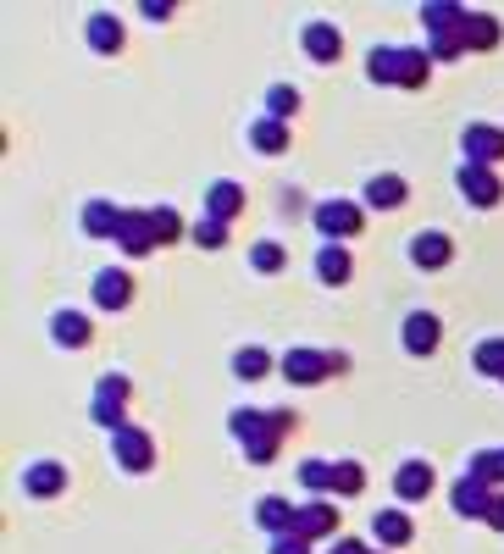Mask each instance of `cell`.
Returning a JSON list of instances; mask_svg holds the SVG:
<instances>
[{
    "instance_id": "obj_13",
    "label": "cell",
    "mask_w": 504,
    "mask_h": 554,
    "mask_svg": "<svg viewBox=\"0 0 504 554\" xmlns=\"http://www.w3.org/2000/svg\"><path fill=\"white\" fill-rule=\"evenodd\" d=\"M84 39H89V50H100V56H117V50L128 45V28H122L117 12H89Z\"/></svg>"
},
{
    "instance_id": "obj_12",
    "label": "cell",
    "mask_w": 504,
    "mask_h": 554,
    "mask_svg": "<svg viewBox=\"0 0 504 554\" xmlns=\"http://www.w3.org/2000/svg\"><path fill=\"white\" fill-rule=\"evenodd\" d=\"M399 338H405L410 355H432L438 350V338H444V322H438L432 311H410L405 322H399Z\"/></svg>"
},
{
    "instance_id": "obj_28",
    "label": "cell",
    "mask_w": 504,
    "mask_h": 554,
    "mask_svg": "<svg viewBox=\"0 0 504 554\" xmlns=\"http://www.w3.org/2000/svg\"><path fill=\"white\" fill-rule=\"evenodd\" d=\"M117 228H122V211L111 200H89L84 205V233L89 239H117Z\"/></svg>"
},
{
    "instance_id": "obj_24",
    "label": "cell",
    "mask_w": 504,
    "mask_h": 554,
    "mask_svg": "<svg viewBox=\"0 0 504 554\" xmlns=\"http://www.w3.org/2000/svg\"><path fill=\"white\" fill-rule=\"evenodd\" d=\"M372 538L383 543V549H405V543L416 538V521H410L405 510H377V516H372Z\"/></svg>"
},
{
    "instance_id": "obj_5",
    "label": "cell",
    "mask_w": 504,
    "mask_h": 554,
    "mask_svg": "<svg viewBox=\"0 0 504 554\" xmlns=\"http://www.w3.org/2000/svg\"><path fill=\"white\" fill-rule=\"evenodd\" d=\"M294 422H300L294 410H233L228 433L239 438V444H255V438H288Z\"/></svg>"
},
{
    "instance_id": "obj_2",
    "label": "cell",
    "mask_w": 504,
    "mask_h": 554,
    "mask_svg": "<svg viewBox=\"0 0 504 554\" xmlns=\"http://www.w3.org/2000/svg\"><path fill=\"white\" fill-rule=\"evenodd\" d=\"M277 372L288 377V383H327V377H344L349 372V355L344 350H305V344H294V350H283V361H277Z\"/></svg>"
},
{
    "instance_id": "obj_31",
    "label": "cell",
    "mask_w": 504,
    "mask_h": 554,
    "mask_svg": "<svg viewBox=\"0 0 504 554\" xmlns=\"http://www.w3.org/2000/svg\"><path fill=\"white\" fill-rule=\"evenodd\" d=\"M366 488V466L360 460H333V499H355Z\"/></svg>"
},
{
    "instance_id": "obj_21",
    "label": "cell",
    "mask_w": 504,
    "mask_h": 554,
    "mask_svg": "<svg viewBox=\"0 0 504 554\" xmlns=\"http://www.w3.org/2000/svg\"><path fill=\"white\" fill-rule=\"evenodd\" d=\"M244 211V183H233V178H216L211 189H205V217H216V222H233Z\"/></svg>"
},
{
    "instance_id": "obj_14",
    "label": "cell",
    "mask_w": 504,
    "mask_h": 554,
    "mask_svg": "<svg viewBox=\"0 0 504 554\" xmlns=\"http://www.w3.org/2000/svg\"><path fill=\"white\" fill-rule=\"evenodd\" d=\"M23 494H28V499H56V494H67V466H61V460H34V466L23 471Z\"/></svg>"
},
{
    "instance_id": "obj_34",
    "label": "cell",
    "mask_w": 504,
    "mask_h": 554,
    "mask_svg": "<svg viewBox=\"0 0 504 554\" xmlns=\"http://www.w3.org/2000/svg\"><path fill=\"white\" fill-rule=\"evenodd\" d=\"M300 482H305V494L333 499V460H305V466H300Z\"/></svg>"
},
{
    "instance_id": "obj_36",
    "label": "cell",
    "mask_w": 504,
    "mask_h": 554,
    "mask_svg": "<svg viewBox=\"0 0 504 554\" xmlns=\"http://www.w3.org/2000/svg\"><path fill=\"white\" fill-rule=\"evenodd\" d=\"M250 266L255 272H283L288 266V250L277 239H261V244H250Z\"/></svg>"
},
{
    "instance_id": "obj_16",
    "label": "cell",
    "mask_w": 504,
    "mask_h": 554,
    "mask_svg": "<svg viewBox=\"0 0 504 554\" xmlns=\"http://www.w3.org/2000/svg\"><path fill=\"white\" fill-rule=\"evenodd\" d=\"M360 200L372 205V211H399V205L410 200V183L399 178V172H377V178L360 189Z\"/></svg>"
},
{
    "instance_id": "obj_39",
    "label": "cell",
    "mask_w": 504,
    "mask_h": 554,
    "mask_svg": "<svg viewBox=\"0 0 504 554\" xmlns=\"http://www.w3.org/2000/svg\"><path fill=\"white\" fill-rule=\"evenodd\" d=\"M272 554H311V538H300V532H283V538H272Z\"/></svg>"
},
{
    "instance_id": "obj_17",
    "label": "cell",
    "mask_w": 504,
    "mask_h": 554,
    "mask_svg": "<svg viewBox=\"0 0 504 554\" xmlns=\"http://www.w3.org/2000/svg\"><path fill=\"white\" fill-rule=\"evenodd\" d=\"M294 532H300V538H333L338 532V510H333V499H311V505L305 510H294Z\"/></svg>"
},
{
    "instance_id": "obj_32",
    "label": "cell",
    "mask_w": 504,
    "mask_h": 554,
    "mask_svg": "<svg viewBox=\"0 0 504 554\" xmlns=\"http://www.w3.org/2000/svg\"><path fill=\"white\" fill-rule=\"evenodd\" d=\"M471 366H477L482 377H499L504 383V338H482L477 350H471Z\"/></svg>"
},
{
    "instance_id": "obj_4",
    "label": "cell",
    "mask_w": 504,
    "mask_h": 554,
    "mask_svg": "<svg viewBox=\"0 0 504 554\" xmlns=\"http://www.w3.org/2000/svg\"><path fill=\"white\" fill-rule=\"evenodd\" d=\"M128 399H133V377L106 372L95 399H89V422H100L106 433H122V427H128Z\"/></svg>"
},
{
    "instance_id": "obj_19",
    "label": "cell",
    "mask_w": 504,
    "mask_h": 554,
    "mask_svg": "<svg viewBox=\"0 0 504 554\" xmlns=\"http://www.w3.org/2000/svg\"><path fill=\"white\" fill-rule=\"evenodd\" d=\"M300 45H305V56H311V61H322V67H333V61L344 56V34H338L333 23H305Z\"/></svg>"
},
{
    "instance_id": "obj_7",
    "label": "cell",
    "mask_w": 504,
    "mask_h": 554,
    "mask_svg": "<svg viewBox=\"0 0 504 554\" xmlns=\"http://www.w3.org/2000/svg\"><path fill=\"white\" fill-rule=\"evenodd\" d=\"M455 183H460V194H466L471 205H482V211L504 200V178H499V167H471V161H460Z\"/></svg>"
},
{
    "instance_id": "obj_22",
    "label": "cell",
    "mask_w": 504,
    "mask_h": 554,
    "mask_svg": "<svg viewBox=\"0 0 504 554\" xmlns=\"http://www.w3.org/2000/svg\"><path fill=\"white\" fill-rule=\"evenodd\" d=\"M50 338H56L61 350H84L89 338H95V322L84 311H56L50 316Z\"/></svg>"
},
{
    "instance_id": "obj_38",
    "label": "cell",
    "mask_w": 504,
    "mask_h": 554,
    "mask_svg": "<svg viewBox=\"0 0 504 554\" xmlns=\"http://www.w3.org/2000/svg\"><path fill=\"white\" fill-rule=\"evenodd\" d=\"M277 449H283V438H255V444H244V460L250 466H272Z\"/></svg>"
},
{
    "instance_id": "obj_41",
    "label": "cell",
    "mask_w": 504,
    "mask_h": 554,
    "mask_svg": "<svg viewBox=\"0 0 504 554\" xmlns=\"http://www.w3.org/2000/svg\"><path fill=\"white\" fill-rule=\"evenodd\" d=\"M333 554H377V549H372V543H360V538H338Z\"/></svg>"
},
{
    "instance_id": "obj_8",
    "label": "cell",
    "mask_w": 504,
    "mask_h": 554,
    "mask_svg": "<svg viewBox=\"0 0 504 554\" xmlns=\"http://www.w3.org/2000/svg\"><path fill=\"white\" fill-rule=\"evenodd\" d=\"M460 150H466L471 167H499L504 161V128H493V122H471V128L460 133Z\"/></svg>"
},
{
    "instance_id": "obj_10",
    "label": "cell",
    "mask_w": 504,
    "mask_h": 554,
    "mask_svg": "<svg viewBox=\"0 0 504 554\" xmlns=\"http://www.w3.org/2000/svg\"><path fill=\"white\" fill-rule=\"evenodd\" d=\"M493 494H499V488H488V482H477V477L466 471V477L449 488V505H455V516H466V521H488Z\"/></svg>"
},
{
    "instance_id": "obj_15",
    "label": "cell",
    "mask_w": 504,
    "mask_h": 554,
    "mask_svg": "<svg viewBox=\"0 0 504 554\" xmlns=\"http://www.w3.org/2000/svg\"><path fill=\"white\" fill-rule=\"evenodd\" d=\"M117 244L122 255H133V261H144V255L156 250V233H150V217L144 211H122V228H117Z\"/></svg>"
},
{
    "instance_id": "obj_27",
    "label": "cell",
    "mask_w": 504,
    "mask_h": 554,
    "mask_svg": "<svg viewBox=\"0 0 504 554\" xmlns=\"http://www.w3.org/2000/svg\"><path fill=\"white\" fill-rule=\"evenodd\" d=\"M250 145H255V156H283L288 150V122H277V117H255L250 122Z\"/></svg>"
},
{
    "instance_id": "obj_20",
    "label": "cell",
    "mask_w": 504,
    "mask_h": 554,
    "mask_svg": "<svg viewBox=\"0 0 504 554\" xmlns=\"http://www.w3.org/2000/svg\"><path fill=\"white\" fill-rule=\"evenodd\" d=\"M432 482H438V477H432L427 460H405V466L394 471V494L405 499V505H421V499L432 494Z\"/></svg>"
},
{
    "instance_id": "obj_18",
    "label": "cell",
    "mask_w": 504,
    "mask_h": 554,
    "mask_svg": "<svg viewBox=\"0 0 504 554\" xmlns=\"http://www.w3.org/2000/svg\"><path fill=\"white\" fill-rule=\"evenodd\" d=\"M366 78H372V84H405V45H372L366 50Z\"/></svg>"
},
{
    "instance_id": "obj_23",
    "label": "cell",
    "mask_w": 504,
    "mask_h": 554,
    "mask_svg": "<svg viewBox=\"0 0 504 554\" xmlns=\"http://www.w3.org/2000/svg\"><path fill=\"white\" fill-rule=\"evenodd\" d=\"M316 277H322L327 289L349 283V277H355V255H349V244H322V250H316Z\"/></svg>"
},
{
    "instance_id": "obj_30",
    "label": "cell",
    "mask_w": 504,
    "mask_h": 554,
    "mask_svg": "<svg viewBox=\"0 0 504 554\" xmlns=\"http://www.w3.org/2000/svg\"><path fill=\"white\" fill-rule=\"evenodd\" d=\"M144 217H150V233H156V250H161V244H178L183 233H189V228H183V217L172 211V205H150Z\"/></svg>"
},
{
    "instance_id": "obj_3",
    "label": "cell",
    "mask_w": 504,
    "mask_h": 554,
    "mask_svg": "<svg viewBox=\"0 0 504 554\" xmlns=\"http://www.w3.org/2000/svg\"><path fill=\"white\" fill-rule=\"evenodd\" d=\"M360 228H366V205H360V200L333 194V200L316 205V233H322L327 244H355Z\"/></svg>"
},
{
    "instance_id": "obj_29",
    "label": "cell",
    "mask_w": 504,
    "mask_h": 554,
    "mask_svg": "<svg viewBox=\"0 0 504 554\" xmlns=\"http://www.w3.org/2000/svg\"><path fill=\"white\" fill-rule=\"evenodd\" d=\"M504 28L493 12H466V50H499Z\"/></svg>"
},
{
    "instance_id": "obj_11",
    "label": "cell",
    "mask_w": 504,
    "mask_h": 554,
    "mask_svg": "<svg viewBox=\"0 0 504 554\" xmlns=\"http://www.w3.org/2000/svg\"><path fill=\"white\" fill-rule=\"evenodd\" d=\"M95 305L100 311H128L133 305V272H122V266H106V272H95Z\"/></svg>"
},
{
    "instance_id": "obj_37",
    "label": "cell",
    "mask_w": 504,
    "mask_h": 554,
    "mask_svg": "<svg viewBox=\"0 0 504 554\" xmlns=\"http://www.w3.org/2000/svg\"><path fill=\"white\" fill-rule=\"evenodd\" d=\"M228 228H233V222H216V217H200V222H194V228H189V239H194V244H200V250H222V244H228Z\"/></svg>"
},
{
    "instance_id": "obj_25",
    "label": "cell",
    "mask_w": 504,
    "mask_h": 554,
    "mask_svg": "<svg viewBox=\"0 0 504 554\" xmlns=\"http://www.w3.org/2000/svg\"><path fill=\"white\" fill-rule=\"evenodd\" d=\"M277 361H283V355H272L266 344H244V350L233 355V377H244V383H261V377L277 372Z\"/></svg>"
},
{
    "instance_id": "obj_33",
    "label": "cell",
    "mask_w": 504,
    "mask_h": 554,
    "mask_svg": "<svg viewBox=\"0 0 504 554\" xmlns=\"http://www.w3.org/2000/svg\"><path fill=\"white\" fill-rule=\"evenodd\" d=\"M471 477L488 482V488H504V449H477L471 455Z\"/></svg>"
},
{
    "instance_id": "obj_26",
    "label": "cell",
    "mask_w": 504,
    "mask_h": 554,
    "mask_svg": "<svg viewBox=\"0 0 504 554\" xmlns=\"http://www.w3.org/2000/svg\"><path fill=\"white\" fill-rule=\"evenodd\" d=\"M255 527L266 532V538H283V532H294V505L288 499H255Z\"/></svg>"
},
{
    "instance_id": "obj_6",
    "label": "cell",
    "mask_w": 504,
    "mask_h": 554,
    "mask_svg": "<svg viewBox=\"0 0 504 554\" xmlns=\"http://www.w3.org/2000/svg\"><path fill=\"white\" fill-rule=\"evenodd\" d=\"M111 455H117L122 471H133V477H144V471H156V438L144 433V427H122V433H111Z\"/></svg>"
},
{
    "instance_id": "obj_40",
    "label": "cell",
    "mask_w": 504,
    "mask_h": 554,
    "mask_svg": "<svg viewBox=\"0 0 504 554\" xmlns=\"http://www.w3.org/2000/svg\"><path fill=\"white\" fill-rule=\"evenodd\" d=\"M178 6H167V0H150V6H139V17H150V23H161V17H172Z\"/></svg>"
},
{
    "instance_id": "obj_42",
    "label": "cell",
    "mask_w": 504,
    "mask_h": 554,
    "mask_svg": "<svg viewBox=\"0 0 504 554\" xmlns=\"http://www.w3.org/2000/svg\"><path fill=\"white\" fill-rule=\"evenodd\" d=\"M488 527H493V532H504V488L493 494V505H488Z\"/></svg>"
},
{
    "instance_id": "obj_9",
    "label": "cell",
    "mask_w": 504,
    "mask_h": 554,
    "mask_svg": "<svg viewBox=\"0 0 504 554\" xmlns=\"http://www.w3.org/2000/svg\"><path fill=\"white\" fill-rule=\"evenodd\" d=\"M449 261H455V239H449L444 228H421L416 239H410V266H421V272H444Z\"/></svg>"
},
{
    "instance_id": "obj_1",
    "label": "cell",
    "mask_w": 504,
    "mask_h": 554,
    "mask_svg": "<svg viewBox=\"0 0 504 554\" xmlns=\"http://www.w3.org/2000/svg\"><path fill=\"white\" fill-rule=\"evenodd\" d=\"M421 23H427V56L432 61H460L466 56V6L455 0H427L421 6Z\"/></svg>"
},
{
    "instance_id": "obj_35",
    "label": "cell",
    "mask_w": 504,
    "mask_h": 554,
    "mask_svg": "<svg viewBox=\"0 0 504 554\" xmlns=\"http://www.w3.org/2000/svg\"><path fill=\"white\" fill-rule=\"evenodd\" d=\"M294 111H300V89H294V84H272V89H266V117L288 122Z\"/></svg>"
}]
</instances>
